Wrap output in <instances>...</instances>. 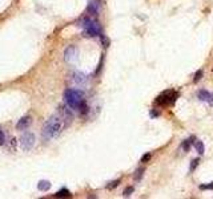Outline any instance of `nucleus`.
<instances>
[{
    "mask_svg": "<svg viewBox=\"0 0 213 199\" xmlns=\"http://www.w3.org/2000/svg\"><path fill=\"white\" fill-rule=\"evenodd\" d=\"M67 126L68 125H67L64 117L57 112L56 114L51 116L48 121L44 124V127H43V137H44L45 139H55L60 136L63 129Z\"/></svg>",
    "mask_w": 213,
    "mask_h": 199,
    "instance_id": "nucleus-1",
    "label": "nucleus"
},
{
    "mask_svg": "<svg viewBox=\"0 0 213 199\" xmlns=\"http://www.w3.org/2000/svg\"><path fill=\"white\" fill-rule=\"evenodd\" d=\"M64 100H65L67 105L72 110H80L83 105L85 104L84 93L78 89H67L64 92Z\"/></svg>",
    "mask_w": 213,
    "mask_h": 199,
    "instance_id": "nucleus-2",
    "label": "nucleus"
},
{
    "mask_svg": "<svg viewBox=\"0 0 213 199\" xmlns=\"http://www.w3.org/2000/svg\"><path fill=\"white\" fill-rule=\"evenodd\" d=\"M80 27H83V36L84 37H95V36H100L101 35V29L100 25L96 20L91 19V17H85L80 21Z\"/></svg>",
    "mask_w": 213,
    "mask_h": 199,
    "instance_id": "nucleus-3",
    "label": "nucleus"
},
{
    "mask_svg": "<svg viewBox=\"0 0 213 199\" xmlns=\"http://www.w3.org/2000/svg\"><path fill=\"white\" fill-rule=\"evenodd\" d=\"M36 143V137L31 131H24L20 137V148L24 151H29L31 149L35 146Z\"/></svg>",
    "mask_w": 213,
    "mask_h": 199,
    "instance_id": "nucleus-4",
    "label": "nucleus"
},
{
    "mask_svg": "<svg viewBox=\"0 0 213 199\" xmlns=\"http://www.w3.org/2000/svg\"><path fill=\"white\" fill-rule=\"evenodd\" d=\"M177 97H178L177 92L166 90V92H164L163 94H160V96L156 98V104H157V105H169V104H173Z\"/></svg>",
    "mask_w": 213,
    "mask_h": 199,
    "instance_id": "nucleus-5",
    "label": "nucleus"
},
{
    "mask_svg": "<svg viewBox=\"0 0 213 199\" xmlns=\"http://www.w3.org/2000/svg\"><path fill=\"white\" fill-rule=\"evenodd\" d=\"M78 54H79V51L78 48L75 47V45H71V47H68L65 52H64V59L68 63H75L76 59H78Z\"/></svg>",
    "mask_w": 213,
    "mask_h": 199,
    "instance_id": "nucleus-6",
    "label": "nucleus"
},
{
    "mask_svg": "<svg viewBox=\"0 0 213 199\" xmlns=\"http://www.w3.org/2000/svg\"><path fill=\"white\" fill-rule=\"evenodd\" d=\"M72 81L76 86H85V84H87V76L81 72H75L72 75Z\"/></svg>",
    "mask_w": 213,
    "mask_h": 199,
    "instance_id": "nucleus-7",
    "label": "nucleus"
},
{
    "mask_svg": "<svg viewBox=\"0 0 213 199\" xmlns=\"http://www.w3.org/2000/svg\"><path fill=\"white\" fill-rule=\"evenodd\" d=\"M29 125H31V117L29 116H24V117H21L19 119V122L16 124V129L17 130H26V129H28L29 127Z\"/></svg>",
    "mask_w": 213,
    "mask_h": 199,
    "instance_id": "nucleus-8",
    "label": "nucleus"
},
{
    "mask_svg": "<svg viewBox=\"0 0 213 199\" xmlns=\"http://www.w3.org/2000/svg\"><path fill=\"white\" fill-rule=\"evenodd\" d=\"M99 10H100V4H99V0H89L88 5H87V11L91 15L96 16L99 13Z\"/></svg>",
    "mask_w": 213,
    "mask_h": 199,
    "instance_id": "nucleus-9",
    "label": "nucleus"
},
{
    "mask_svg": "<svg viewBox=\"0 0 213 199\" xmlns=\"http://www.w3.org/2000/svg\"><path fill=\"white\" fill-rule=\"evenodd\" d=\"M197 97H199V100H200V101H202V102H208L209 98H211V93H209L208 90L202 89V90H200V92H199Z\"/></svg>",
    "mask_w": 213,
    "mask_h": 199,
    "instance_id": "nucleus-10",
    "label": "nucleus"
},
{
    "mask_svg": "<svg viewBox=\"0 0 213 199\" xmlns=\"http://www.w3.org/2000/svg\"><path fill=\"white\" fill-rule=\"evenodd\" d=\"M51 182L49 180H45V179H43V180H40V182L38 183V189L40 190V191H48L49 189H51Z\"/></svg>",
    "mask_w": 213,
    "mask_h": 199,
    "instance_id": "nucleus-11",
    "label": "nucleus"
},
{
    "mask_svg": "<svg viewBox=\"0 0 213 199\" xmlns=\"http://www.w3.org/2000/svg\"><path fill=\"white\" fill-rule=\"evenodd\" d=\"M55 197L56 198H69V197H72V194H71V191L68 189H61L55 194Z\"/></svg>",
    "mask_w": 213,
    "mask_h": 199,
    "instance_id": "nucleus-12",
    "label": "nucleus"
},
{
    "mask_svg": "<svg viewBox=\"0 0 213 199\" xmlns=\"http://www.w3.org/2000/svg\"><path fill=\"white\" fill-rule=\"evenodd\" d=\"M194 149L197 150V153H199L200 155H202L204 154V151H205V149H204V143H202V141H194Z\"/></svg>",
    "mask_w": 213,
    "mask_h": 199,
    "instance_id": "nucleus-13",
    "label": "nucleus"
},
{
    "mask_svg": "<svg viewBox=\"0 0 213 199\" xmlns=\"http://www.w3.org/2000/svg\"><path fill=\"white\" fill-rule=\"evenodd\" d=\"M144 171H145V169H137V170H136V173H135V175H133V178H135L136 182L141 180V178H143V175H144Z\"/></svg>",
    "mask_w": 213,
    "mask_h": 199,
    "instance_id": "nucleus-14",
    "label": "nucleus"
},
{
    "mask_svg": "<svg viewBox=\"0 0 213 199\" xmlns=\"http://www.w3.org/2000/svg\"><path fill=\"white\" fill-rule=\"evenodd\" d=\"M133 191H135V187H133V186H128V187H125L124 191H123V197H125V198L131 197V195L133 194Z\"/></svg>",
    "mask_w": 213,
    "mask_h": 199,
    "instance_id": "nucleus-15",
    "label": "nucleus"
},
{
    "mask_svg": "<svg viewBox=\"0 0 213 199\" xmlns=\"http://www.w3.org/2000/svg\"><path fill=\"white\" fill-rule=\"evenodd\" d=\"M190 145H192V141L190 139H185L183 143H181V148H183V150L185 153H188L190 150Z\"/></svg>",
    "mask_w": 213,
    "mask_h": 199,
    "instance_id": "nucleus-16",
    "label": "nucleus"
},
{
    "mask_svg": "<svg viewBox=\"0 0 213 199\" xmlns=\"http://www.w3.org/2000/svg\"><path fill=\"white\" fill-rule=\"evenodd\" d=\"M100 40H101V45H103L104 48H108V47H109L111 41H109V39H108L105 35H100Z\"/></svg>",
    "mask_w": 213,
    "mask_h": 199,
    "instance_id": "nucleus-17",
    "label": "nucleus"
},
{
    "mask_svg": "<svg viewBox=\"0 0 213 199\" xmlns=\"http://www.w3.org/2000/svg\"><path fill=\"white\" fill-rule=\"evenodd\" d=\"M202 76H204L202 69H199V70L196 72V75H194V77H193V82H199L200 80L202 78Z\"/></svg>",
    "mask_w": 213,
    "mask_h": 199,
    "instance_id": "nucleus-18",
    "label": "nucleus"
},
{
    "mask_svg": "<svg viewBox=\"0 0 213 199\" xmlns=\"http://www.w3.org/2000/svg\"><path fill=\"white\" fill-rule=\"evenodd\" d=\"M199 163H200V158H194L192 162H190V166H189V171L192 173V171L196 169L197 166H199Z\"/></svg>",
    "mask_w": 213,
    "mask_h": 199,
    "instance_id": "nucleus-19",
    "label": "nucleus"
},
{
    "mask_svg": "<svg viewBox=\"0 0 213 199\" xmlns=\"http://www.w3.org/2000/svg\"><path fill=\"white\" fill-rule=\"evenodd\" d=\"M119 183H120V179L113 180V182H111V185L107 186V189H108V190H113L115 187H117V186H119Z\"/></svg>",
    "mask_w": 213,
    "mask_h": 199,
    "instance_id": "nucleus-20",
    "label": "nucleus"
},
{
    "mask_svg": "<svg viewBox=\"0 0 213 199\" xmlns=\"http://www.w3.org/2000/svg\"><path fill=\"white\" fill-rule=\"evenodd\" d=\"M199 189L200 190H213V182L208 183V185H200Z\"/></svg>",
    "mask_w": 213,
    "mask_h": 199,
    "instance_id": "nucleus-21",
    "label": "nucleus"
},
{
    "mask_svg": "<svg viewBox=\"0 0 213 199\" xmlns=\"http://www.w3.org/2000/svg\"><path fill=\"white\" fill-rule=\"evenodd\" d=\"M151 158H152V153H147V154H144L143 157H141V162H144V163H145V162H149Z\"/></svg>",
    "mask_w": 213,
    "mask_h": 199,
    "instance_id": "nucleus-22",
    "label": "nucleus"
},
{
    "mask_svg": "<svg viewBox=\"0 0 213 199\" xmlns=\"http://www.w3.org/2000/svg\"><path fill=\"white\" fill-rule=\"evenodd\" d=\"M5 142V137H4V133L0 130V145H4Z\"/></svg>",
    "mask_w": 213,
    "mask_h": 199,
    "instance_id": "nucleus-23",
    "label": "nucleus"
},
{
    "mask_svg": "<svg viewBox=\"0 0 213 199\" xmlns=\"http://www.w3.org/2000/svg\"><path fill=\"white\" fill-rule=\"evenodd\" d=\"M149 116H151V117H152V118H155V117H159V116H160V113H159V112H156V110H151Z\"/></svg>",
    "mask_w": 213,
    "mask_h": 199,
    "instance_id": "nucleus-24",
    "label": "nucleus"
},
{
    "mask_svg": "<svg viewBox=\"0 0 213 199\" xmlns=\"http://www.w3.org/2000/svg\"><path fill=\"white\" fill-rule=\"evenodd\" d=\"M208 102H209V105H211V106H213V93H211V98H209Z\"/></svg>",
    "mask_w": 213,
    "mask_h": 199,
    "instance_id": "nucleus-25",
    "label": "nucleus"
}]
</instances>
